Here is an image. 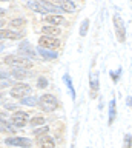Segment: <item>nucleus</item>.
Returning a JSON list of instances; mask_svg holds the SVG:
<instances>
[{
	"label": "nucleus",
	"mask_w": 132,
	"mask_h": 148,
	"mask_svg": "<svg viewBox=\"0 0 132 148\" xmlns=\"http://www.w3.org/2000/svg\"><path fill=\"white\" fill-rule=\"evenodd\" d=\"M3 62L8 63V65H12V68H29L32 63H29L28 59H23V57H19V56H6L3 59Z\"/></svg>",
	"instance_id": "nucleus-1"
},
{
	"label": "nucleus",
	"mask_w": 132,
	"mask_h": 148,
	"mask_svg": "<svg viewBox=\"0 0 132 148\" xmlns=\"http://www.w3.org/2000/svg\"><path fill=\"white\" fill-rule=\"evenodd\" d=\"M40 105H42V108L45 111H48V113H51L57 108V99L54 97L52 94H45L42 96V99H40Z\"/></svg>",
	"instance_id": "nucleus-2"
},
{
	"label": "nucleus",
	"mask_w": 132,
	"mask_h": 148,
	"mask_svg": "<svg viewBox=\"0 0 132 148\" xmlns=\"http://www.w3.org/2000/svg\"><path fill=\"white\" fill-rule=\"evenodd\" d=\"M28 92H29V85H26V83H17V85L12 86L11 96L16 97V99H25V96Z\"/></svg>",
	"instance_id": "nucleus-3"
},
{
	"label": "nucleus",
	"mask_w": 132,
	"mask_h": 148,
	"mask_svg": "<svg viewBox=\"0 0 132 148\" xmlns=\"http://www.w3.org/2000/svg\"><path fill=\"white\" fill-rule=\"evenodd\" d=\"M39 45L45 49H56L58 46V40L56 37H49V36H42L39 39Z\"/></svg>",
	"instance_id": "nucleus-4"
},
{
	"label": "nucleus",
	"mask_w": 132,
	"mask_h": 148,
	"mask_svg": "<svg viewBox=\"0 0 132 148\" xmlns=\"http://www.w3.org/2000/svg\"><path fill=\"white\" fill-rule=\"evenodd\" d=\"M114 25H115V34H117L118 42H125L126 29H125V25H123V20L118 16H114Z\"/></svg>",
	"instance_id": "nucleus-5"
},
{
	"label": "nucleus",
	"mask_w": 132,
	"mask_h": 148,
	"mask_svg": "<svg viewBox=\"0 0 132 148\" xmlns=\"http://www.w3.org/2000/svg\"><path fill=\"white\" fill-rule=\"evenodd\" d=\"M12 125H16L17 128H22L25 127L26 122H28V114L25 113V111H17V113L12 114Z\"/></svg>",
	"instance_id": "nucleus-6"
},
{
	"label": "nucleus",
	"mask_w": 132,
	"mask_h": 148,
	"mask_svg": "<svg viewBox=\"0 0 132 148\" xmlns=\"http://www.w3.org/2000/svg\"><path fill=\"white\" fill-rule=\"evenodd\" d=\"M8 145H19V147H29L31 140L28 137H9L5 140Z\"/></svg>",
	"instance_id": "nucleus-7"
},
{
	"label": "nucleus",
	"mask_w": 132,
	"mask_h": 148,
	"mask_svg": "<svg viewBox=\"0 0 132 148\" xmlns=\"http://www.w3.org/2000/svg\"><path fill=\"white\" fill-rule=\"evenodd\" d=\"M98 92V74L95 73L91 76V96L95 97Z\"/></svg>",
	"instance_id": "nucleus-8"
},
{
	"label": "nucleus",
	"mask_w": 132,
	"mask_h": 148,
	"mask_svg": "<svg viewBox=\"0 0 132 148\" xmlns=\"http://www.w3.org/2000/svg\"><path fill=\"white\" fill-rule=\"evenodd\" d=\"M19 51H20V53H25V54L31 56V57H34V56H35V53H34V49H32V46H31V43H29V42H26V40L19 46Z\"/></svg>",
	"instance_id": "nucleus-9"
},
{
	"label": "nucleus",
	"mask_w": 132,
	"mask_h": 148,
	"mask_svg": "<svg viewBox=\"0 0 132 148\" xmlns=\"http://www.w3.org/2000/svg\"><path fill=\"white\" fill-rule=\"evenodd\" d=\"M11 74L14 79H17V80H22V79L28 77V73H26V69H23V68H12Z\"/></svg>",
	"instance_id": "nucleus-10"
},
{
	"label": "nucleus",
	"mask_w": 132,
	"mask_h": 148,
	"mask_svg": "<svg viewBox=\"0 0 132 148\" xmlns=\"http://www.w3.org/2000/svg\"><path fill=\"white\" fill-rule=\"evenodd\" d=\"M45 20H46L48 23H52V25L56 26V25H60V23H63V17L58 16V14H56V16H54V14H51V16H46V17H45Z\"/></svg>",
	"instance_id": "nucleus-11"
},
{
	"label": "nucleus",
	"mask_w": 132,
	"mask_h": 148,
	"mask_svg": "<svg viewBox=\"0 0 132 148\" xmlns=\"http://www.w3.org/2000/svg\"><path fill=\"white\" fill-rule=\"evenodd\" d=\"M37 51L40 53V56H42L43 59H57V53H56V51H48V49L42 48V46H40Z\"/></svg>",
	"instance_id": "nucleus-12"
},
{
	"label": "nucleus",
	"mask_w": 132,
	"mask_h": 148,
	"mask_svg": "<svg viewBox=\"0 0 132 148\" xmlns=\"http://www.w3.org/2000/svg\"><path fill=\"white\" fill-rule=\"evenodd\" d=\"M0 36H2V39H11V40L20 39L17 32H12V31H6V29H2V31H0Z\"/></svg>",
	"instance_id": "nucleus-13"
},
{
	"label": "nucleus",
	"mask_w": 132,
	"mask_h": 148,
	"mask_svg": "<svg viewBox=\"0 0 132 148\" xmlns=\"http://www.w3.org/2000/svg\"><path fill=\"white\" fill-rule=\"evenodd\" d=\"M42 5H43L45 11H49V12H58L62 9V8H58L57 5H54L51 2H42Z\"/></svg>",
	"instance_id": "nucleus-14"
},
{
	"label": "nucleus",
	"mask_w": 132,
	"mask_h": 148,
	"mask_svg": "<svg viewBox=\"0 0 132 148\" xmlns=\"http://www.w3.org/2000/svg\"><path fill=\"white\" fill-rule=\"evenodd\" d=\"M28 6L31 9H34V11H37V12H42V14L46 12L45 8H43V5H42V2H31V3H28Z\"/></svg>",
	"instance_id": "nucleus-15"
},
{
	"label": "nucleus",
	"mask_w": 132,
	"mask_h": 148,
	"mask_svg": "<svg viewBox=\"0 0 132 148\" xmlns=\"http://www.w3.org/2000/svg\"><path fill=\"white\" fill-rule=\"evenodd\" d=\"M43 32H45V34H48L49 37H51V36L56 37L58 32H60V29H58L57 26H43Z\"/></svg>",
	"instance_id": "nucleus-16"
},
{
	"label": "nucleus",
	"mask_w": 132,
	"mask_h": 148,
	"mask_svg": "<svg viewBox=\"0 0 132 148\" xmlns=\"http://www.w3.org/2000/svg\"><path fill=\"white\" fill-rule=\"evenodd\" d=\"M114 119H115V100H111V103H109V125H112Z\"/></svg>",
	"instance_id": "nucleus-17"
},
{
	"label": "nucleus",
	"mask_w": 132,
	"mask_h": 148,
	"mask_svg": "<svg viewBox=\"0 0 132 148\" xmlns=\"http://www.w3.org/2000/svg\"><path fill=\"white\" fill-rule=\"evenodd\" d=\"M63 80L66 82L68 88H69V91H71V97H72V99H75V90H74V86H72V80H71V76H69V74H65V77H63Z\"/></svg>",
	"instance_id": "nucleus-18"
},
{
	"label": "nucleus",
	"mask_w": 132,
	"mask_h": 148,
	"mask_svg": "<svg viewBox=\"0 0 132 148\" xmlns=\"http://www.w3.org/2000/svg\"><path fill=\"white\" fill-rule=\"evenodd\" d=\"M60 8L63 11H75V3L74 2H62L60 3Z\"/></svg>",
	"instance_id": "nucleus-19"
},
{
	"label": "nucleus",
	"mask_w": 132,
	"mask_h": 148,
	"mask_svg": "<svg viewBox=\"0 0 132 148\" xmlns=\"http://www.w3.org/2000/svg\"><path fill=\"white\" fill-rule=\"evenodd\" d=\"M88 28H89V20H88V18H85L83 23H81V28H80V36H81V37L86 36V32H88Z\"/></svg>",
	"instance_id": "nucleus-20"
},
{
	"label": "nucleus",
	"mask_w": 132,
	"mask_h": 148,
	"mask_svg": "<svg viewBox=\"0 0 132 148\" xmlns=\"http://www.w3.org/2000/svg\"><path fill=\"white\" fill-rule=\"evenodd\" d=\"M11 26L22 28V26H25V20H23V18H12V20H11Z\"/></svg>",
	"instance_id": "nucleus-21"
},
{
	"label": "nucleus",
	"mask_w": 132,
	"mask_h": 148,
	"mask_svg": "<svg viewBox=\"0 0 132 148\" xmlns=\"http://www.w3.org/2000/svg\"><path fill=\"white\" fill-rule=\"evenodd\" d=\"M40 148H54L52 139H45V140L40 143Z\"/></svg>",
	"instance_id": "nucleus-22"
},
{
	"label": "nucleus",
	"mask_w": 132,
	"mask_h": 148,
	"mask_svg": "<svg viewBox=\"0 0 132 148\" xmlns=\"http://www.w3.org/2000/svg\"><path fill=\"white\" fill-rule=\"evenodd\" d=\"M22 103H25V105H31V106H34L35 105V99L34 97H25L23 100H22Z\"/></svg>",
	"instance_id": "nucleus-23"
},
{
	"label": "nucleus",
	"mask_w": 132,
	"mask_h": 148,
	"mask_svg": "<svg viewBox=\"0 0 132 148\" xmlns=\"http://www.w3.org/2000/svg\"><path fill=\"white\" fill-rule=\"evenodd\" d=\"M45 119L43 117H32L31 119V125H43Z\"/></svg>",
	"instance_id": "nucleus-24"
},
{
	"label": "nucleus",
	"mask_w": 132,
	"mask_h": 148,
	"mask_svg": "<svg viewBox=\"0 0 132 148\" xmlns=\"http://www.w3.org/2000/svg\"><path fill=\"white\" fill-rule=\"evenodd\" d=\"M46 133H48V127H42L40 130H35L34 136H42V134H46Z\"/></svg>",
	"instance_id": "nucleus-25"
},
{
	"label": "nucleus",
	"mask_w": 132,
	"mask_h": 148,
	"mask_svg": "<svg viewBox=\"0 0 132 148\" xmlns=\"http://www.w3.org/2000/svg\"><path fill=\"white\" fill-rule=\"evenodd\" d=\"M37 85H39V88H45V86L48 85V80L45 77H40L39 80H37Z\"/></svg>",
	"instance_id": "nucleus-26"
},
{
	"label": "nucleus",
	"mask_w": 132,
	"mask_h": 148,
	"mask_svg": "<svg viewBox=\"0 0 132 148\" xmlns=\"http://www.w3.org/2000/svg\"><path fill=\"white\" fill-rule=\"evenodd\" d=\"M131 143H132V139L129 134H126L125 136V148H131Z\"/></svg>",
	"instance_id": "nucleus-27"
},
{
	"label": "nucleus",
	"mask_w": 132,
	"mask_h": 148,
	"mask_svg": "<svg viewBox=\"0 0 132 148\" xmlns=\"http://www.w3.org/2000/svg\"><path fill=\"white\" fill-rule=\"evenodd\" d=\"M111 76H112V80H114V82H117V80H118V76H117L115 73H111Z\"/></svg>",
	"instance_id": "nucleus-28"
},
{
	"label": "nucleus",
	"mask_w": 132,
	"mask_h": 148,
	"mask_svg": "<svg viewBox=\"0 0 132 148\" xmlns=\"http://www.w3.org/2000/svg\"><path fill=\"white\" fill-rule=\"evenodd\" d=\"M127 105H129V106L132 105V97H127Z\"/></svg>",
	"instance_id": "nucleus-29"
}]
</instances>
